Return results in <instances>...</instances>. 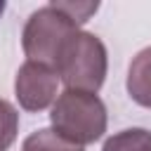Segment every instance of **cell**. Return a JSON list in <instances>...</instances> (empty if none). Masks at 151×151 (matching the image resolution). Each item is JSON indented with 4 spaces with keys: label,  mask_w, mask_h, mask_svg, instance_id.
<instances>
[{
    "label": "cell",
    "mask_w": 151,
    "mask_h": 151,
    "mask_svg": "<svg viewBox=\"0 0 151 151\" xmlns=\"http://www.w3.org/2000/svg\"><path fill=\"white\" fill-rule=\"evenodd\" d=\"M52 130L59 132L64 139L87 146L104 137L109 116L104 101L94 92L83 90H64L50 111Z\"/></svg>",
    "instance_id": "6da1fadb"
},
{
    "label": "cell",
    "mask_w": 151,
    "mask_h": 151,
    "mask_svg": "<svg viewBox=\"0 0 151 151\" xmlns=\"http://www.w3.org/2000/svg\"><path fill=\"white\" fill-rule=\"evenodd\" d=\"M54 68L66 90H83L97 94L109 71L106 45L101 42L99 35L90 31H78L61 47Z\"/></svg>",
    "instance_id": "7a4b0ae2"
},
{
    "label": "cell",
    "mask_w": 151,
    "mask_h": 151,
    "mask_svg": "<svg viewBox=\"0 0 151 151\" xmlns=\"http://www.w3.org/2000/svg\"><path fill=\"white\" fill-rule=\"evenodd\" d=\"M78 31H80L78 24L66 12H61L54 2L42 5L24 24V31H21L24 54L28 57V61H40L54 68L61 47Z\"/></svg>",
    "instance_id": "3957f363"
},
{
    "label": "cell",
    "mask_w": 151,
    "mask_h": 151,
    "mask_svg": "<svg viewBox=\"0 0 151 151\" xmlns=\"http://www.w3.org/2000/svg\"><path fill=\"white\" fill-rule=\"evenodd\" d=\"M59 73L40 61H24L14 78V94L24 111L40 113L57 101Z\"/></svg>",
    "instance_id": "277c9868"
},
{
    "label": "cell",
    "mask_w": 151,
    "mask_h": 151,
    "mask_svg": "<svg viewBox=\"0 0 151 151\" xmlns=\"http://www.w3.org/2000/svg\"><path fill=\"white\" fill-rule=\"evenodd\" d=\"M125 87L132 101H137L144 109H151V47H144L132 57Z\"/></svg>",
    "instance_id": "5b68a950"
},
{
    "label": "cell",
    "mask_w": 151,
    "mask_h": 151,
    "mask_svg": "<svg viewBox=\"0 0 151 151\" xmlns=\"http://www.w3.org/2000/svg\"><path fill=\"white\" fill-rule=\"evenodd\" d=\"M21 151H85V146H78V144L64 139L52 127H40L24 139Z\"/></svg>",
    "instance_id": "8992f818"
},
{
    "label": "cell",
    "mask_w": 151,
    "mask_h": 151,
    "mask_svg": "<svg viewBox=\"0 0 151 151\" xmlns=\"http://www.w3.org/2000/svg\"><path fill=\"white\" fill-rule=\"evenodd\" d=\"M101 151H151V130L144 127H127L111 134Z\"/></svg>",
    "instance_id": "52a82bcc"
},
{
    "label": "cell",
    "mask_w": 151,
    "mask_h": 151,
    "mask_svg": "<svg viewBox=\"0 0 151 151\" xmlns=\"http://www.w3.org/2000/svg\"><path fill=\"white\" fill-rule=\"evenodd\" d=\"M17 132H19V113L7 99H0V151H7L14 144Z\"/></svg>",
    "instance_id": "ba28073f"
},
{
    "label": "cell",
    "mask_w": 151,
    "mask_h": 151,
    "mask_svg": "<svg viewBox=\"0 0 151 151\" xmlns=\"http://www.w3.org/2000/svg\"><path fill=\"white\" fill-rule=\"evenodd\" d=\"M61 12H66L78 26L85 24L97 9H99V2H66V0H52Z\"/></svg>",
    "instance_id": "9c48e42d"
},
{
    "label": "cell",
    "mask_w": 151,
    "mask_h": 151,
    "mask_svg": "<svg viewBox=\"0 0 151 151\" xmlns=\"http://www.w3.org/2000/svg\"><path fill=\"white\" fill-rule=\"evenodd\" d=\"M5 7H7V5H5V2L0 0V17H2V12H5Z\"/></svg>",
    "instance_id": "30bf717a"
}]
</instances>
